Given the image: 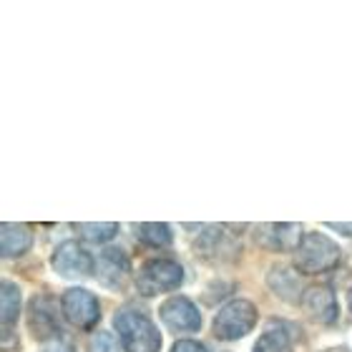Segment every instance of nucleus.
Segmentation results:
<instances>
[{"mask_svg":"<svg viewBox=\"0 0 352 352\" xmlns=\"http://www.w3.org/2000/svg\"><path fill=\"white\" fill-rule=\"evenodd\" d=\"M41 352H76V350H74V345H71V340H68L66 335H58V338L43 342Z\"/></svg>","mask_w":352,"mask_h":352,"instance_id":"nucleus-19","label":"nucleus"},{"mask_svg":"<svg viewBox=\"0 0 352 352\" xmlns=\"http://www.w3.org/2000/svg\"><path fill=\"white\" fill-rule=\"evenodd\" d=\"M327 227H330L332 232H338V234H345V236H350V239H352V224H342V221H340V224H327Z\"/></svg>","mask_w":352,"mask_h":352,"instance_id":"nucleus-22","label":"nucleus"},{"mask_svg":"<svg viewBox=\"0 0 352 352\" xmlns=\"http://www.w3.org/2000/svg\"><path fill=\"white\" fill-rule=\"evenodd\" d=\"M270 287L279 297H285L287 302H294V297H297V279L285 267H277V270L270 272Z\"/></svg>","mask_w":352,"mask_h":352,"instance_id":"nucleus-17","label":"nucleus"},{"mask_svg":"<svg viewBox=\"0 0 352 352\" xmlns=\"http://www.w3.org/2000/svg\"><path fill=\"white\" fill-rule=\"evenodd\" d=\"M136 234L139 239L146 247H156V250H162V247H169L171 244V229L169 224H162V221H146V224H136Z\"/></svg>","mask_w":352,"mask_h":352,"instance_id":"nucleus-14","label":"nucleus"},{"mask_svg":"<svg viewBox=\"0 0 352 352\" xmlns=\"http://www.w3.org/2000/svg\"><path fill=\"white\" fill-rule=\"evenodd\" d=\"M194 250L206 264L229 262L239 252V244L232 234H227L224 227H206L194 242Z\"/></svg>","mask_w":352,"mask_h":352,"instance_id":"nucleus-7","label":"nucleus"},{"mask_svg":"<svg viewBox=\"0 0 352 352\" xmlns=\"http://www.w3.org/2000/svg\"><path fill=\"white\" fill-rule=\"evenodd\" d=\"M3 307H0V315H3V332L8 335L10 324L18 320V312H21V287L13 285V282H3Z\"/></svg>","mask_w":352,"mask_h":352,"instance_id":"nucleus-15","label":"nucleus"},{"mask_svg":"<svg viewBox=\"0 0 352 352\" xmlns=\"http://www.w3.org/2000/svg\"><path fill=\"white\" fill-rule=\"evenodd\" d=\"M340 262V247L332 242L330 236L320 234V232H309L302 236L300 247L294 250V267L305 274H320Z\"/></svg>","mask_w":352,"mask_h":352,"instance_id":"nucleus-2","label":"nucleus"},{"mask_svg":"<svg viewBox=\"0 0 352 352\" xmlns=\"http://www.w3.org/2000/svg\"><path fill=\"white\" fill-rule=\"evenodd\" d=\"M60 309H63V315L68 317V322H74L76 327H81V330H91V327L101 320V307H98L96 297L88 292V289H81V287L68 289V292L60 297Z\"/></svg>","mask_w":352,"mask_h":352,"instance_id":"nucleus-6","label":"nucleus"},{"mask_svg":"<svg viewBox=\"0 0 352 352\" xmlns=\"http://www.w3.org/2000/svg\"><path fill=\"white\" fill-rule=\"evenodd\" d=\"M3 257L13 259V257H23L25 252L30 250L33 244V234L25 224H13V221H6L3 224Z\"/></svg>","mask_w":352,"mask_h":352,"instance_id":"nucleus-13","label":"nucleus"},{"mask_svg":"<svg viewBox=\"0 0 352 352\" xmlns=\"http://www.w3.org/2000/svg\"><path fill=\"white\" fill-rule=\"evenodd\" d=\"M74 229L91 244L109 242V239H113L116 232H118V227L116 224H111V221H98V224H76Z\"/></svg>","mask_w":352,"mask_h":352,"instance_id":"nucleus-16","label":"nucleus"},{"mask_svg":"<svg viewBox=\"0 0 352 352\" xmlns=\"http://www.w3.org/2000/svg\"><path fill=\"white\" fill-rule=\"evenodd\" d=\"M184 285V267L174 259H148L136 272V289L144 297H156L164 292H174Z\"/></svg>","mask_w":352,"mask_h":352,"instance_id":"nucleus-3","label":"nucleus"},{"mask_svg":"<svg viewBox=\"0 0 352 352\" xmlns=\"http://www.w3.org/2000/svg\"><path fill=\"white\" fill-rule=\"evenodd\" d=\"M302 307H305L309 320H315L320 324H335L340 317L338 297H335L330 287L324 285L309 287L305 297H302Z\"/></svg>","mask_w":352,"mask_h":352,"instance_id":"nucleus-10","label":"nucleus"},{"mask_svg":"<svg viewBox=\"0 0 352 352\" xmlns=\"http://www.w3.org/2000/svg\"><path fill=\"white\" fill-rule=\"evenodd\" d=\"M129 257L121 250H106L98 254L96 262V277L106 289H121L129 279Z\"/></svg>","mask_w":352,"mask_h":352,"instance_id":"nucleus-12","label":"nucleus"},{"mask_svg":"<svg viewBox=\"0 0 352 352\" xmlns=\"http://www.w3.org/2000/svg\"><path fill=\"white\" fill-rule=\"evenodd\" d=\"M118 338L124 342L126 352H159L162 350V335L151 322V317L133 307L118 309L113 317Z\"/></svg>","mask_w":352,"mask_h":352,"instance_id":"nucleus-1","label":"nucleus"},{"mask_svg":"<svg viewBox=\"0 0 352 352\" xmlns=\"http://www.w3.org/2000/svg\"><path fill=\"white\" fill-rule=\"evenodd\" d=\"M347 302H350V309H352V287H350V292H347Z\"/></svg>","mask_w":352,"mask_h":352,"instance_id":"nucleus-23","label":"nucleus"},{"mask_svg":"<svg viewBox=\"0 0 352 352\" xmlns=\"http://www.w3.org/2000/svg\"><path fill=\"white\" fill-rule=\"evenodd\" d=\"M171 352H206V350H204V345H199L194 340H179V342L171 347Z\"/></svg>","mask_w":352,"mask_h":352,"instance_id":"nucleus-21","label":"nucleus"},{"mask_svg":"<svg viewBox=\"0 0 352 352\" xmlns=\"http://www.w3.org/2000/svg\"><path fill=\"white\" fill-rule=\"evenodd\" d=\"M159 317L171 332H197L201 327V315L197 305L186 297H169L159 307Z\"/></svg>","mask_w":352,"mask_h":352,"instance_id":"nucleus-8","label":"nucleus"},{"mask_svg":"<svg viewBox=\"0 0 352 352\" xmlns=\"http://www.w3.org/2000/svg\"><path fill=\"white\" fill-rule=\"evenodd\" d=\"M51 264L63 279H83L96 272V262L88 254L86 247H81L78 242H71V239L58 244V250L53 252Z\"/></svg>","mask_w":352,"mask_h":352,"instance_id":"nucleus-5","label":"nucleus"},{"mask_svg":"<svg viewBox=\"0 0 352 352\" xmlns=\"http://www.w3.org/2000/svg\"><path fill=\"white\" fill-rule=\"evenodd\" d=\"M252 352H292V340L282 330H267Z\"/></svg>","mask_w":352,"mask_h":352,"instance_id":"nucleus-18","label":"nucleus"},{"mask_svg":"<svg viewBox=\"0 0 352 352\" xmlns=\"http://www.w3.org/2000/svg\"><path fill=\"white\" fill-rule=\"evenodd\" d=\"M257 307L250 300H232L229 305L219 309V315L214 317V338L232 342L250 335L257 324Z\"/></svg>","mask_w":352,"mask_h":352,"instance_id":"nucleus-4","label":"nucleus"},{"mask_svg":"<svg viewBox=\"0 0 352 352\" xmlns=\"http://www.w3.org/2000/svg\"><path fill=\"white\" fill-rule=\"evenodd\" d=\"M94 352H118L116 340L111 338L109 332H98L94 340Z\"/></svg>","mask_w":352,"mask_h":352,"instance_id":"nucleus-20","label":"nucleus"},{"mask_svg":"<svg viewBox=\"0 0 352 352\" xmlns=\"http://www.w3.org/2000/svg\"><path fill=\"white\" fill-rule=\"evenodd\" d=\"M254 242L272 252H287L292 247L297 250L302 242L300 224H259L254 229Z\"/></svg>","mask_w":352,"mask_h":352,"instance_id":"nucleus-11","label":"nucleus"},{"mask_svg":"<svg viewBox=\"0 0 352 352\" xmlns=\"http://www.w3.org/2000/svg\"><path fill=\"white\" fill-rule=\"evenodd\" d=\"M28 330L33 335V340H38L41 345L48 342V340L63 335L58 327V317H56V309H53V302L48 297H33L28 305Z\"/></svg>","mask_w":352,"mask_h":352,"instance_id":"nucleus-9","label":"nucleus"}]
</instances>
